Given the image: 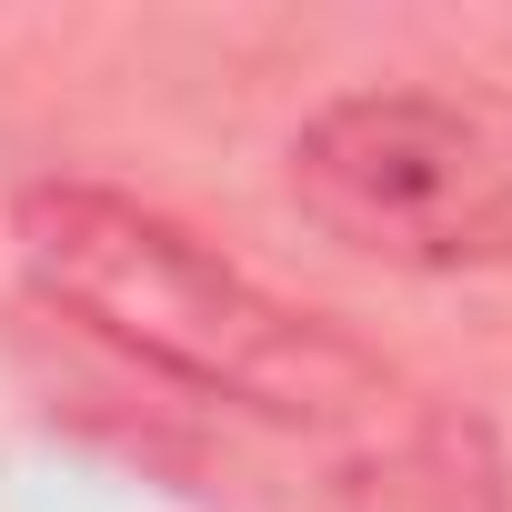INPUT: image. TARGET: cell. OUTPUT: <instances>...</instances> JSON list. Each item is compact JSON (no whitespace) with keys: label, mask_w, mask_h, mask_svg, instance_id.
<instances>
[{"label":"cell","mask_w":512,"mask_h":512,"mask_svg":"<svg viewBox=\"0 0 512 512\" xmlns=\"http://www.w3.org/2000/svg\"><path fill=\"white\" fill-rule=\"evenodd\" d=\"M11 241L51 312H71L91 342H111L121 362H141L201 402L262 412V422H292L322 442H402L422 422L382 352H362L322 312H292L241 262H221L211 241L141 211L131 191L41 181V191H21Z\"/></svg>","instance_id":"obj_1"},{"label":"cell","mask_w":512,"mask_h":512,"mask_svg":"<svg viewBox=\"0 0 512 512\" xmlns=\"http://www.w3.org/2000/svg\"><path fill=\"white\" fill-rule=\"evenodd\" d=\"M292 201L362 262L492 272L512 262V151L442 91H342L292 141Z\"/></svg>","instance_id":"obj_2"}]
</instances>
